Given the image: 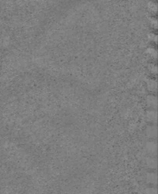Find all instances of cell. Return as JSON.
Returning <instances> with one entry per match:
<instances>
[{"label":"cell","mask_w":158,"mask_h":194,"mask_svg":"<svg viewBox=\"0 0 158 194\" xmlns=\"http://www.w3.org/2000/svg\"><path fill=\"white\" fill-rule=\"evenodd\" d=\"M147 149L151 153H156L157 152V143L154 141H150L147 143Z\"/></svg>","instance_id":"cell-1"},{"label":"cell","mask_w":158,"mask_h":194,"mask_svg":"<svg viewBox=\"0 0 158 194\" xmlns=\"http://www.w3.org/2000/svg\"><path fill=\"white\" fill-rule=\"evenodd\" d=\"M146 132H147V134H148V136H149V137L153 138L157 136V131L156 127L150 126L147 128Z\"/></svg>","instance_id":"cell-2"},{"label":"cell","mask_w":158,"mask_h":194,"mask_svg":"<svg viewBox=\"0 0 158 194\" xmlns=\"http://www.w3.org/2000/svg\"><path fill=\"white\" fill-rule=\"evenodd\" d=\"M147 118L150 121L155 122L157 121V112L154 110H151L147 113Z\"/></svg>","instance_id":"cell-3"},{"label":"cell","mask_w":158,"mask_h":194,"mask_svg":"<svg viewBox=\"0 0 158 194\" xmlns=\"http://www.w3.org/2000/svg\"><path fill=\"white\" fill-rule=\"evenodd\" d=\"M147 102H148V105H149L150 106L154 107V108H156L157 103V98L155 97V96H148Z\"/></svg>","instance_id":"cell-4"},{"label":"cell","mask_w":158,"mask_h":194,"mask_svg":"<svg viewBox=\"0 0 158 194\" xmlns=\"http://www.w3.org/2000/svg\"><path fill=\"white\" fill-rule=\"evenodd\" d=\"M157 179V174H154V173H150V174H148V181L151 184H156Z\"/></svg>","instance_id":"cell-5"},{"label":"cell","mask_w":158,"mask_h":194,"mask_svg":"<svg viewBox=\"0 0 158 194\" xmlns=\"http://www.w3.org/2000/svg\"><path fill=\"white\" fill-rule=\"evenodd\" d=\"M147 163L149 167H155L157 166V160L154 158H149L147 160Z\"/></svg>","instance_id":"cell-6"},{"label":"cell","mask_w":158,"mask_h":194,"mask_svg":"<svg viewBox=\"0 0 158 194\" xmlns=\"http://www.w3.org/2000/svg\"><path fill=\"white\" fill-rule=\"evenodd\" d=\"M146 194H157V192L155 188H148L146 190Z\"/></svg>","instance_id":"cell-7"},{"label":"cell","mask_w":158,"mask_h":194,"mask_svg":"<svg viewBox=\"0 0 158 194\" xmlns=\"http://www.w3.org/2000/svg\"><path fill=\"white\" fill-rule=\"evenodd\" d=\"M148 86H150V87H151V90H155L157 87V83L156 81H154V80H151V82L149 84H148Z\"/></svg>","instance_id":"cell-8"}]
</instances>
